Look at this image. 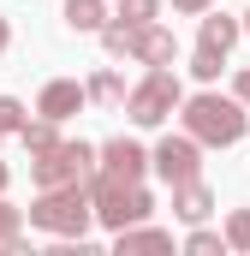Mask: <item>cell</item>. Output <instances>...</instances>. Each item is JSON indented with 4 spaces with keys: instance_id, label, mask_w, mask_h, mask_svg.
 <instances>
[{
    "instance_id": "obj_16",
    "label": "cell",
    "mask_w": 250,
    "mask_h": 256,
    "mask_svg": "<svg viewBox=\"0 0 250 256\" xmlns=\"http://www.w3.org/2000/svg\"><path fill=\"white\" fill-rule=\"evenodd\" d=\"M131 36H137V30L120 24V18H114V24H102V54H108V60H125V54H131Z\"/></svg>"
},
{
    "instance_id": "obj_4",
    "label": "cell",
    "mask_w": 250,
    "mask_h": 256,
    "mask_svg": "<svg viewBox=\"0 0 250 256\" xmlns=\"http://www.w3.org/2000/svg\"><path fill=\"white\" fill-rule=\"evenodd\" d=\"M96 161H102V149H96V143H54L48 155H30V179H36V191L84 185V179L96 173Z\"/></svg>"
},
{
    "instance_id": "obj_8",
    "label": "cell",
    "mask_w": 250,
    "mask_h": 256,
    "mask_svg": "<svg viewBox=\"0 0 250 256\" xmlns=\"http://www.w3.org/2000/svg\"><path fill=\"white\" fill-rule=\"evenodd\" d=\"M84 102H90V84H78V78H48L42 84V96H36V114H48V120H72V114H84Z\"/></svg>"
},
{
    "instance_id": "obj_22",
    "label": "cell",
    "mask_w": 250,
    "mask_h": 256,
    "mask_svg": "<svg viewBox=\"0 0 250 256\" xmlns=\"http://www.w3.org/2000/svg\"><path fill=\"white\" fill-rule=\"evenodd\" d=\"M226 244L250 256V208H232V214H226Z\"/></svg>"
},
{
    "instance_id": "obj_3",
    "label": "cell",
    "mask_w": 250,
    "mask_h": 256,
    "mask_svg": "<svg viewBox=\"0 0 250 256\" xmlns=\"http://www.w3.org/2000/svg\"><path fill=\"white\" fill-rule=\"evenodd\" d=\"M179 108H185V84H179V72H167V66H149L143 84H131V96H125V120L143 126V131L167 126Z\"/></svg>"
},
{
    "instance_id": "obj_17",
    "label": "cell",
    "mask_w": 250,
    "mask_h": 256,
    "mask_svg": "<svg viewBox=\"0 0 250 256\" xmlns=\"http://www.w3.org/2000/svg\"><path fill=\"white\" fill-rule=\"evenodd\" d=\"M18 238H24V208H12L6 191H0V250H12Z\"/></svg>"
},
{
    "instance_id": "obj_11",
    "label": "cell",
    "mask_w": 250,
    "mask_h": 256,
    "mask_svg": "<svg viewBox=\"0 0 250 256\" xmlns=\"http://www.w3.org/2000/svg\"><path fill=\"white\" fill-rule=\"evenodd\" d=\"M173 214H179L185 226H202V220L214 214V191H208L202 179H185V185H173Z\"/></svg>"
},
{
    "instance_id": "obj_15",
    "label": "cell",
    "mask_w": 250,
    "mask_h": 256,
    "mask_svg": "<svg viewBox=\"0 0 250 256\" xmlns=\"http://www.w3.org/2000/svg\"><path fill=\"white\" fill-rule=\"evenodd\" d=\"M18 143H24L30 155H48L54 143H66V137H60V120H48V114H42V120H30V126L18 131Z\"/></svg>"
},
{
    "instance_id": "obj_10",
    "label": "cell",
    "mask_w": 250,
    "mask_h": 256,
    "mask_svg": "<svg viewBox=\"0 0 250 256\" xmlns=\"http://www.w3.org/2000/svg\"><path fill=\"white\" fill-rule=\"evenodd\" d=\"M238 36H244V18H232V12H220V6H208V12H202V24H196V42H202V48H214V54H232V48H238Z\"/></svg>"
},
{
    "instance_id": "obj_14",
    "label": "cell",
    "mask_w": 250,
    "mask_h": 256,
    "mask_svg": "<svg viewBox=\"0 0 250 256\" xmlns=\"http://www.w3.org/2000/svg\"><path fill=\"white\" fill-rule=\"evenodd\" d=\"M125 96H131V90H125V78L114 66H96V72H90V102H96V108H125Z\"/></svg>"
},
{
    "instance_id": "obj_1",
    "label": "cell",
    "mask_w": 250,
    "mask_h": 256,
    "mask_svg": "<svg viewBox=\"0 0 250 256\" xmlns=\"http://www.w3.org/2000/svg\"><path fill=\"white\" fill-rule=\"evenodd\" d=\"M179 120H185V131L202 143V149H226V143H238L250 126V108L238 102V96H220V90H196V96H185V108H179Z\"/></svg>"
},
{
    "instance_id": "obj_6",
    "label": "cell",
    "mask_w": 250,
    "mask_h": 256,
    "mask_svg": "<svg viewBox=\"0 0 250 256\" xmlns=\"http://www.w3.org/2000/svg\"><path fill=\"white\" fill-rule=\"evenodd\" d=\"M149 167H155V179L173 191V185H185V179H202V143L190 137V131H167L155 149H149Z\"/></svg>"
},
{
    "instance_id": "obj_19",
    "label": "cell",
    "mask_w": 250,
    "mask_h": 256,
    "mask_svg": "<svg viewBox=\"0 0 250 256\" xmlns=\"http://www.w3.org/2000/svg\"><path fill=\"white\" fill-rule=\"evenodd\" d=\"M220 66H226V54H214V48H202V42H196V54H190V78H196V84H214V78H220Z\"/></svg>"
},
{
    "instance_id": "obj_7",
    "label": "cell",
    "mask_w": 250,
    "mask_h": 256,
    "mask_svg": "<svg viewBox=\"0 0 250 256\" xmlns=\"http://www.w3.org/2000/svg\"><path fill=\"white\" fill-rule=\"evenodd\" d=\"M143 173H155V167H149V149H143L137 137H108V143H102V161H96V173H90V179L143 185Z\"/></svg>"
},
{
    "instance_id": "obj_26",
    "label": "cell",
    "mask_w": 250,
    "mask_h": 256,
    "mask_svg": "<svg viewBox=\"0 0 250 256\" xmlns=\"http://www.w3.org/2000/svg\"><path fill=\"white\" fill-rule=\"evenodd\" d=\"M6 179H12V167H6V161H0V191H6Z\"/></svg>"
},
{
    "instance_id": "obj_27",
    "label": "cell",
    "mask_w": 250,
    "mask_h": 256,
    "mask_svg": "<svg viewBox=\"0 0 250 256\" xmlns=\"http://www.w3.org/2000/svg\"><path fill=\"white\" fill-rule=\"evenodd\" d=\"M244 36H250V12H244Z\"/></svg>"
},
{
    "instance_id": "obj_24",
    "label": "cell",
    "mask_w": 250,
    "mask_h": 256,
    "mask_svg": "<svg viewBox=\"0 0 250 256\" xmlns=\"http://www.w3.org/2000/svg\"><path fill=\"white\" fill-rule=\"evenodd\" d=\"M232 96H238V102H244V108H250V66H244V72H238V78H232Z\"/></svg>"
},
{
    "instance_id": "obj_13",
    "label": "cell",
    "mask_w": 250,
    "mask_h": 256,
    "mask_svg": "<svg viewBox=\"0 0 250 256\" xmlns=\"http://www.w3.org/2000/svg\"><path fill=\"white\" fill-rule=\"evenodd\" d=\"M102 24H108V0H66V30L102 36Z\"/></svg>"
},
{
    "instance_id": "obj_18",
    "label": "cell",
    "mask_w": 250,
    "mask_h": 256,
    "mask_svg": "<svg viewBox=\"0 0 250 256\" xmlns=\"http://www.w3.org/2000/svg\"><path fill=\"white\" fill-rule=\"evenodd\" d=\"M114 18L131 24V30H137V24H155V18H161V0H120V12H114Z\"/></svg>"
},
{
    "instance_id": "obj_12",
    "label": "cell",
    "mask_w": 250,
    "mask_h": 256,
    "mask_svg": "<svg viewBox=\"0 0 250 256\" xmlns=\"http://www.w3.org/2000/svg\"><path fill=\"white\" fill-rule=\"evenodd\" d=\"M114 250H120V256H131V250H173V232H167V226H149V220H137V226L114 232Z\"/></svg>"
},
{
    "instance_id": "obj_23",
    "label": "cell",
    "mask_w": 250,
    "mask_h": 256,
    "mask_svg": "<svg viewBox=\"0 0 250 256\" xmlns=\"http://www.w3.org/2000/svg\"><path fill=\"white\" fill-rule=\"evenodd\" d=\"M208 6H220V0H173V12H190V18H202Z\"/></svg>"
},
{
    "instance_id": "obj_9",
    "label": "cell",
    "mask_w": 250,
    "mask_h": 256,
    "mask_svg": "<svg viewBox=\"0 0 250 256\" xmlns=\"http://www.w3.org/2000/svg\"><path fill=\"white\" fill-rule=\"evenodd\" d=\"M131 60H137V66H173V60H179L173 30H167V24H137V36H131Z\"/></svg>"
},
{
    "instance_id": "obj_25",
    "label": "cell",
    "mask_w": 250,
    "mask_h": 256,
    "mask_svg": "<svg viewBox=\"0 0 250 256\" xmlns=\"http://www.w3.org/2000/svg\"><path fill=\"white\" fill-rule=\"evenodd\" d=\"M6 48H12V18L0 12V54H6Z\"/></svg>"
},
{
    "instance_id": "obj_5",
    "label": "cell",
    "mask_w": 250,
    "mask_h": 256,
    "mask_svg": "<svg viewBox=\"0 0 250 256\" xmlns=\"http://www.w3.org/2000/svg\"><path fill=\"white\" fill-rule=\"evenodd\" d=\"M90 196H96V220H102L108 232H125V226H137V220H149V214H155V196L143 191V185L90 179Z\"/></svg>"
},
{
    "instance_id": "obj_20",
    "label": "cell",
    "mask_w": 250,
    "mask_h": 256,
    "mask_svg": "<svg viewBox=\"0 0 250 256\" xmlns=\"http://www.w3.org/2000/svg\"><path fill=\"white\" fill-rule=\"evenodd\" d=\"M185 250H190V256H220V250H232V244H226V232H208V226H190Z\"/></svg>"
},
{
    "instance_id": "obj_2",
    "label": "cell",
    "mask_w": 250,
    "mask_h": 256,
    "mask_svg": "<svg viewBox=\"0 0 250 256\" xmlns=\"http://www.w3.org/2000/svg\"><path fill=\"white\" fill-rule=\"evenodd\" d=\"M30 226L36 232H54V238H72L84 244L90 226H96V196H90V179L84 185H54L30 202Z\"/></svg>"
},
{
    "instance_id": "obj_21",
    "label": "cell",
    "mask_w": 250,
    "mask_h": 256,
    "mask_svg": "<svg viewBox=\"0 0 250 256\" xmlns=\"http://www.w3.org/2000/svg\"><path fill=\"white\" fill-rule=\"evenodd\" d=\"M24 126H30V114H24V102H18V96H0V137H18Z\"/></svg>"
}]
</instances>
